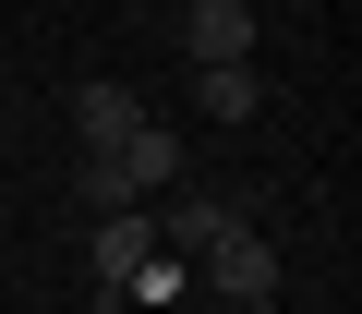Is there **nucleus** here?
<instances>
[{
	"label": "nucleus",
	"mask_w": 362,
	"mask_h": 314,
	"mask_svg": "<svg viewBox=\"0 0 362 314\" xmlns=\"http://www.w3.org/2000/svg\"><path fill=\"white\" fill-rule=\"evenodd\" d=\"M73 133H85V157H121V145L145 133V97H133V85H85V97H73Z\"/></svg>",
	"instance_id": "nucleus-5"
},
{
	"label": "nucleus",
	"mask_w": 362,
	"mask_h": 314,
	"mask_svg": "<svg viewBox=\"0 0 362 314\" xmlns=\"http://www.w3.org/2000/svg\"><path fill=\"white\" fill-rule=\"evenodd\" d=\"M206 278H218L230 314H266V302H278V242H266L254 218H230V230L206 242Z\"/></svg>",
	"instance_id": "nucleus-1"
},
{
	"label": "nucleus",
	"mask_w": 362,
	"mask_h": 314,
	"mask_svg": "<svg viewBox=\"0 0 362 314\" xmlns=\"http://www.w3.org/2000/svg\"><path fill=\"white\" fill-rule=\"evenodd\" d=\"M194 97H206L218 121H254V109H266V73H254V61H218V73H194Z\"/></svg>",
	"instance_id": "nucleus-7"
},
{
	"label": "nucleus",
	"mask_w": 362,
	"mask_h": 314,
	"mask_svg": "<svg viewBox=\"0 0 362 314\" xmlns=\"http://www.w3.org/2000/svg\"><path fill=\"white\" fill-rule=\"evenodd\" d=\"M121 170H133V182H145V206H157V194H169V182H181V145H169V133H157V121H145V133H133V145H121Z\"/></svg>",
	"instance_id": "nucleus-8"
},
{
	"label": "nucleus",
	"mask_w": 362,
	"mask_h": 314,
	"mask_svg": "<svg viewBox=\"0 0 362 314\" xmlns=\"http://www.w3.org/2000/svg\"><path fill=\"white\" fill-rule=\"evenodd\" d=\"M133 278H157V218L145 206L97 218V290H133Z\"/></svg>",
	"instance_id": "nucleus-4"
},
{
	"label": "nucleus",
	"mask_w": 362,
	"mask_h": 314,
	"mask_svg": "<svg viewBox=\"0 0 362 314\" xmlns=\"http://www.w3.org/2000/svg\"><path fill=\"white\" fill-rule=\"evenodd\" d=\"M181 61H194V73L254 61V0H181Z\"/></svg>",
	"instance_id": "nucleus-2"
},
{
	"label": "nucleus",
	"mask_w": 362,
	"mask_h": 314,
	"mask_svg": "<svg viewBox=\"0 0 362 314\" xmlns=\"http://www.w3.org/2000/svg\"><path fill=\"white\" fill-rule=\"evenodd\" d=\"M145 218H157V254H206V242H218V230H230L242 206H230V194H206V182H169V194H157Z\"/></svg>",
	"instance_id": "nucleus-3"
},
{
	"label": "nucleus",
	"mask_w": 362,
	"mask_h": 314,
	"mask_svg": "<svg viewBox=\"0 0 362 314\" xmlns=\"http://www.w3.org/2000/svg\"><path fill=\"white\" fill-rule=\"evenodd\" d=\"M73 206L85 218H121V206H145V182L121 170V157H85V170H73Z\"/></svg>",
	"instance_id": "nucleus-6"
}]
</instances>
